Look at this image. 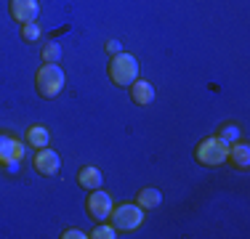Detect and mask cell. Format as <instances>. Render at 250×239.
Wrapping results in <instances>:
<instances>
[{
  "instance_id": "1",
  "label": "cell",
  "mask_w": 250,
  "mask_h": 239,
  "mask_svg": "<svg viewBox=\"0 0 250 239\" xmlns=\"http://www.w3.org/2000/svg\"><path fill=\"white\" fill-rule=\"evenodd\" d=\"M106 75H109V80L115 82L117 88H128L139 80V61H136V56L120 51V53L112 56L109 67H106Z\"/></svg>"
},
{
  "instance_id": "2",
  "label": "cell",
  "mask_w": 250,
  "mask_h": 239,
  "mask_svg": "<svg viewBox=\"0 0 250 239\" xmlns=\"http://www.w3.org/2000/svg\"><path fill=\"white\" fill-rule=\"evenodd\" d=\"M67 85V75L59 64H43L35 75V88H38L40 99H56Z\"/></svg>"
},
{
  "instance_id": "3",
  "label": "cell",
  "mask_w": 250,
  "mask_h": 239,
  "mask_svg": "<svg viewBox=\"0 0 250 239\" xmlns=\"http://www.w3.org/2000/svg\"><path fill=\"white\" fill-rule=\"evenodd\" d=\"M226 154H229V143L221 141L218 136H208V139H202L197 143V149H194V157H197L200 165L205 167H218L226 162Z\"/></svg>"
},
{
  "instance_id": "4",
  "label": "cell",
  "mask_w": 250,
  "mask_h": 239,
  "mask_svg": "<svg viewBox=\"0 0 250 239\" xmlns=\"http://www.w3.org/2000/svg\"><path fill=\"white\" fill-rule=\"evenodd\" d=\"M109 223L115 226L117 231H136L144 223V207H139L136 202H125V205L112 207Z\"/></svg>"
},
{
  "instance_id": "5",
  "label": "cell",
  "mask_w": 250,
  "mask_h": 239,
  "mask_svg": "<svg viewBox=\"0 0 250 239\" xmlns=\"http://www.w3.org/2000/svg\"><path fill=\"white\" fill-rule=\"evenodd\" d=\"M112 207H115V202H112L109 191L93 189L91 194H88V199H85V210H88V215H91L96 223H104V220L109 218Z\"/></svg>"
},
{
  "instance_id": "6",
  "label": "cell",
  "mask_w": 250,
  "mask_h": 239,
  "mask_svg": "<svg viewBox=\"0 0 250 239\" xmlns=\"http://www.w3.org/2000/svg\"><path fill=\"white\" fill-rule=\"evenodd\" d=\"M24 159V149L21 143L8 133H0V165H5L11 173H16L19 162Z\"/></svg>"
},
{
  "instance_id": "7",
  "label": "cell",
  "mask_w": 250,
  "mask_h": 239,
  "mask_svg": "<svg viewBox=\"0 0 250 239\" xmlns=\"http://www.w3.org/2000/svg\"><path fill=\"white\" fill-rule=\"evenodd\" d=\"M32 165H35V170H38L40 176H56L59 167H62V157H59L53 149L43 146V149H38V154H35Z\"/></svg>"
},
{
  "instance_id": "8",
  "label": "cell",
  "mask_w": 250,
  "mask_h": 239,
  "mask_svg": "<svg viewBox=\"0 0 250 239\" xmlns=\"http://www.w3.org/2000/svg\"><path fill=\"white\" fill-rule=\"evenodd\" d=\"M8 11H11V16H14V21H19V24L38 21L40 3H38V0H11Z\"/></svg>"
},
{
  "instance_id": "9",
  "label": "cell",
  "mask_w": 250,
  "mask_h": 239,
  "mask_svg": "<svg viewBox=\"0 0 250 239\" xmlns=\"http://www.w3.org/2000/svg\"><path fill=\"white\" fill-rule=\"evenodd\" d=\"M77 183H80V189L93 191V189L104 186V176H101V170L96 165H83L80 170H77Z\"/></svg>"
},
{
  "instance_id": "10",
  "label": "cell",
  "mask_w": 250,
  "mask_h": 239,
  "mask_svg": "<svg viewBox=\"0 0 250 239\" xmlns=\"http://www.w3.org/2000/svg\"><path fill=\"white\" fill-rule=\"evenodd\" d=\"M226 162H231L237 170H248V167H250V146H248L245 141H234V143L229 146Z\"/></svg>"
},
{
  "instance_id": "11",
  "label": "cell",
  "mask_w": 250,
  "mask_h": 239,
  "mask_svg": "<svg viewBox=\"0 0 250 239\" xmlns=\"http://www.w3.org/2000/svg\"><path fill=\"white\" fill-rule=\"evenodd\" d=\"M130 99H133L136 106H149L154 101V85L149 80H136L130 85Z\"/></svg>"
},
{
  "instance_id": "12",
  "label": "cell",
  "mask_w": 250,
  "mask_h": 239,
  "mask_svg": "<svg viewBox=\"0 0 250 239\" xmlns=\"http://www.w3.org/2000/svg\"><path fill=\"white\" fill-rule=\"evenodd\" d=\"M136 205L144 207V210H154V207L163 205V191L154 186H144L139 191V197H136Z\"/></svg>"
},
{
  "instance_id": "13",
  "label": "cell",
  "mask_w": 250,
  "mask_h": 239,
  "mask_svg": "<svg viewBox=\"0 0 250 239\" xmlns=\"http://www.w3.org/2000/svg\"><path fill=\"white\" fill-rule=\"evenodd\" d=\"M24 139H27V143L32 149H43V146H48L51 133H48V128H45V125H29Z\"/></svg>"
},
{
  "instance_id": "14",
  "label": "cell",
  "mask_w": 250,
  "mask_h": 239,
  "mask_svg": "<svg viewBox=\"0 0 250 239\" xmlns=\"http://www.w3.org/2000/svg\"><path fill=\"white\" fill-rule=\"evenodd\" d=\"M40 59H43V64H59L62 61V45L59 43H45L43 51H40Z\"/></svg>"
},
{
  "instance_id": "15",
  "label": "cell",
  "mask_w": 250,
  "mask_h": 239,
  "mask_svg": "<svg viewBox=\"0 0 250 239\" xmlns=\"http://www.w3.org/2000/svg\"><path fill=\"white\" fill-rule=\"evenodd\" d=\"M88 237H93V239H115V237H117V229H115L112 223H106V220H104V223H99Z\"/></svg>"
},
{
  "instance_id": "16",
  "label": "cell",
  "mask_w": 250,
  "mask_h": 239,
  "mask_svg": "<svg viewBox=\"0 0 250 239\" xmlns=\"http://www.w3.org/2000/svg\"><path fill=\"white\" fill-rule=\"evenodd\" d=\"M21 38H24V43H38V40H40V27H38V21L21 24Z\"/></svg>"
},
{
  "instance_id": "17",
  "label": "cell",
  "mask_w": 250,
  "mask_h": 239,
  "mask_svg": "<svg viewBox=\"0 0 250 239\" xmlns=\"http://www.w3.org/2000/svg\"><path fill=\"white\" fill-rule=\"evenodd\" d=\"M218 139L226 141L231 146L234 141H240V128H237V125H224V128L218 130Z\"/></svg>"
},
{
  "instance_id": "18",
  "label": "cell",
  "mask_w": 250,
  "mask_h": 239,
  "mask_svg": "<svg viewBox=\"0 0 250 239\" xmlns=\"http://www.w3.org/2000/svg\"><path fill=\"white\" fill-rule=\"evenodd\" d=\"M85 237L88 234H85V231H80V229H67L62 234V239H85Z\"/></svg>"
},
{
  "instance_id": "19",
  "label": "cell",
  "mask_w": 250,
  "mask_h": 239,
  "mask_svg": "<svg viewBox=\"0 0 250 239\" xmlns=\"http://www.w3.org/2000/svg\"><path fill=\"white\" fill-rule=\"evenodd\" d=\"M104 48H106V53H112V56H115V53H120V51H123V45L117 43V40H106V45H104Z\"/></svg>"
}]
</instances>
